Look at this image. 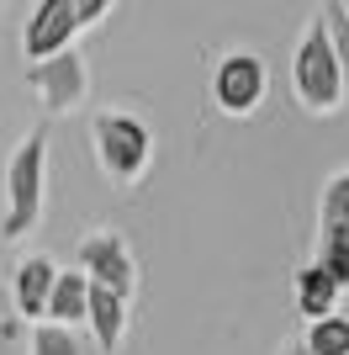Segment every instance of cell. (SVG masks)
<instances>
[{
	"mask_svg": "<svg viewBox=\"0 0 349 355\" xmlns=\"http://www.w3.org/2000/svg\"><path fill=\"white\" fill-rule=\"evenodd\" d=\"M344 90L349 85H344V69L334 59V43H328L323 21H312L302 32L296 53H291V96H296V106L307 117H334L344 106Z\"/></svg>",
	"mask_w": 349,
	"mask_h": 355,
	"instance_id": "obj_1",
	"label": "cell"
},
{
	"mask_svg": "<svg viewBox=\"0 0 349 355\" xmlns=\"http://www.w3.org/2000/svg\"><path fill=\"white\" fill-rule=\"evenodd\" d=\"M43 191H48V133L32 128L16 144L11 164H6V239H21L43 218Z\"/></svg>",
	"mask_w": 349,
	"mask_h": 355,
	"instance_id": "obj_2",
	"label": "cell"
},
{
	"mask_svg": "<svg viewBox=\"0 0 349 355\" xmlns=\"http://www.w3.org/2000/svg\"><path fill=\"white\" fill-rule=\"evenodd\" d=\"M90 144H96V159L116 186H132V180L148 175V159H154V138L138 117H122V112H101L96 128H90Z\"/></svg>",
	"mask_w": 349,
	"mask_h": 355,
	"instance_id": "obj_3",
	"label": "cell"
},
{
	"mask_svg": "<svg viewBox=\"0 0 349 355\" xmlns=\"http://www.w3.org/2000/svg\"><path fill=\"white\" fill-rule=\"evenodd\" d=\"M27 85L32 96H37V106L43 112H74V106L85 101L90 90V74H85V59L74 53V48H64V53H53V59H37L27 69Z\"/></svg>",
	"mask_w": 349,
	"mask_h": 355,
	"instance_id": "obj_4",
	"label": "cell"
},
{
	"mask_svg": "<svg viewBox=\"0 0 349 355\" xmlns=\"http://www.w3.org/2000/svg\"><path fill=\"white\" fill-rule=\"evenodd\" d=\"M80 270H85L96 286L127 297V302L138 297V260H132L127 239L111 234V228H101V234H90L85 244H80Z\"/></svg>",
	"mask_w": 349,
	"mask_h": 355,
	"instance_id": "obj_5",
	"label": "cell"
},
{
	"mask_svg": "<svg viewBox=\"0 0 349 355\" xmlns=\"http://www.w3.org/2000/svg\"><path fill=\"white\" fill-rule=\"evenodd\" d=\"M265 90H270V74H265V59H254V53H228L212 69V101L228 117H249L265 101Z\"/></svg>",
	"mask_w": 349,
	"mask_h": 355,
	"instance_id": "obj_6",
	"label": "cell"
},
{
	"mask_svg": "<svg viewBox=\"0 0 349 355\" xmlns=\"http://www.w3.org/2000/svg\"><path fill=\"white\" fill-rule=\"evenodd\" d=\"M74 32H80L74 0H37V11L27 16V32H21V53H27V64L64 53V48L74 43Z\"/></svg>",
	"mask_w": 349,
	"mask_h": 355,
	"instance_id": "obj_7",
	"label": "cell"
},
{
	"mask_svg": "<svg viewBox=\"0 0 349 355\" xmlns=\"http://www.w3.org/2000/svg\"><path fill=\"white\" fill-rule=\"evenodd\" d=\"M85 324H90V334H96V350L116 355V350H122V340H127V297H116V292H106V286L90 282Z\"/></svg>",
	"mask_w": 349,
	"mask_h": 355,
	"instance_id": "obj_8",
	"label": "cell"
},
{
	"mask_svg": "<svg viewBox=\"0 0 349 355\" xmlns=\"http://www.w3.org/2000/svg\"><path fill=\"white\" fill-rule=\"evenodd\" d=\"M53 276L58 266L53 260H43V254H32V260H21L11 276V297H16V313L21 318H48V292H53Z\"/></svg>",
	"mask_w": 349,
	"mask_h": 355,
	"instance_id": "obj_9",
	"label": "cell"
},
{
	"mask_svg": "<svg viewBox=\"0 0 349 355\" xmlns=\"http://www.w3.org/2000/svg\"><path fill=\"white\" fill-rule=\"evenodd\" d=\"M85 302H90V276L85 270H58L53 292H48V318L53 324H85Z\"/></svg>",
	"mask_w": 349,
	"mask_h": 355,
	"instance_id": "obj_10",
	"label": "cell"
},
{
	"mask_svg": "<svg viewBox=\"0 0 349 355\" xmlns=\"http://www.w3.org/2000/svg\"><path fill=\"white\" fill-rule=\"evenodd\" d=\"M291 282H296V313H302L307 324H312V318H328V313L339 308V286L328 282V270L302 266Z\"/></svg>",
	"mask_w": 349,
	"mask_h": 355,
	"instance_id": "obj_11",
	"label": "cell"
},
{
	"mask_svg": "<svg viewBox=\"0 0 349 355\" xmlns=\"http://www.w3.org/2000/svg\"><path fill=\"white\" fill-rule=\"evenodd\" d=\"M312 266L328 270V282L344 292L349 286V223H318V254Z\"/></svg>",
	"mask_w": 349,
	"mask_h": 355,
	"instance_id": "obj_12",
	"label": "cell"
},
{
	"mask_svg": "<svg viewBox=\"0 0 349 355\" xmlns=\"http://www.w3.org/2000/svg\"><path fill=\"white\" fill-rule=\"evenodd\" d=\"M307 350L312 355H349V318L344 313H328V318H312L307 324Z\"/></svg>",
	"mask_w": 349,
	"mask_h": 355,
	"instance_id": "obj_13",
	"label": "cell"
},
{
	"mask_svg": "<svg viewBox=\"0 0 349 355\" xmlns=\"http://www.w3.org/2000/svg\"><path fill=\"white\" fill-rule=\"evenodd\" d=\"M32 355H85V345H80V334H74L69 324H37L32 329Z\"/></svg>",
	"mask_w": 349,
	"mask_h": 355,
	"instance_id": "obj_14",
	"label": "cell"
},
{
	"mask_svg": "<svg viewBox=\"0 0 349 355\" xmlns=\"http://www.w3.org/2000/svg\"><path fill=\"white\" fill-rule=\"evenodd\" d=\"M323 32H328V43H334V59L339 69H344V85H349V11L339 6V0H323Z\"/></svg>",
	"mask_w": 349,
	"mask_h": 355,
	"instance_id": "obj_15",
	"label": "cell"
},
{
	"mask_svg": "<svg viewBox=\"0 0 349 355\" xmlns=\"http://www.w3.org/2000/svg\"><path fill=\"white\" fill-rule=\"evenodd\" d=\"M318 223H349V170H344V175H334L328 186H323Z\"/></svg>",
	"mask_w": 349,
	"mask_h": 355,
	"instance_id": "obj_16",
	"label": "cell"
},
{
	"mask_svg": "<svg viewBox=\"0 0 349 355\" xmlns=\"http://www.w3.org/2000/svg\"><path fill=\"white\" fill-rule=\"evenodd\" d=\"M74 11H80V27H96V21L111 11V0H74Z\"/></svg>",
	"mask_w": 349,
	"mask_h": 355,
	"instance_id": "obj_17",
	"label": "cell"
},
{
	"mask_svg": "<svg viewBox=\"0 0 349 355\" xmlns=\"http://www.w3.org/2000/svg\"><path fill=\"white\" fill-rule=\"evenodd\" d=\"M11 340H16V324L6 318V313H0V355H6V345H11Z\"/></svg>",
	"mask_w": 349,
	"mask_h": 355,
	"instance_id": "obj_18",
	"label": "cell"
},
{
	"mask_svg": "<svg viewBox=\"0 0 349 355\" xmlns=\"http://www.w3.org/2000/svg\"><path fill=\"white\" fill-rule=\"evenodd\" d=\"M280 355H312V350H307L302 340H291V345H286V350H280Z\"/></svg>",
	"mask_w": 349,
	"mask_h": 355,
	"instance_id": "obj_19",
	"label": "cell"
},
{
	"mask_svg": "<svg viewBox=\"0 0 349 355\" xmlns=\"http://www.w3.org/2000/svg\"><path fill=\"white\" fill-rule=\"evenodd\" d=\"M339 6H344V11H349V0H339Z\"/></svg>",
	"mask_w": 349,
	"mask_h": 355,
	"instance_id": "obj_20",
	"label": "cell"
}]
</instances>
